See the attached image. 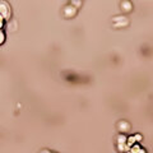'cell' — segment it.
Returning a JSON list of instances; mask_svg holds the SVG:
<instances>
[{
    "mask_svg": "<svg viewBox=\"0 0 153 153\" xmlns=\"http://www.w3.org/2000/svg\"><path fill=\"white\" fill-rule=\"evenodd\" d=\"M114 22V27L115 28H121V27H126L129 24V19L125 15H120V17H115L112 19Z\"/></svg>",
    "mask_w": 153,
    "mask_h": 153,
    "instance_id": "obj_1",
    "label": "cell"
},
{
    "mask_svg": "<svg viewBox=\"0 0 153 153\" xmlns=\"http://www.w3.org/2000/svg\"><path fill=\"white\" fill-rule=\"evenodd\" d=\"M0 13H1V18L3 19H8L12 14V10H10V6L6 4L5 1H1L0 3Z\"/></svg>",
    "mask_w": 153,
    "mask_h": 153,
    "instance_id": "obj_2",
    "label": "cell"
},
{
    "mask_svg": "<svg viewBox=\"0 0 153 153\" xmlns=\"http://www.w3.org/2000/svg\"><path fill=\"white\" fill-rule=\"evenodd\" d=\"M63 14L65 18H73L74 15L76 14V8L75 6H73V4L70 5H65L63 9Z\"/></svg>",
    "mask_w": 153,
    "mask_h": 153,
    "instance_id": "obj_3",
    "label": "cell"
},
{
    "mask_svg": "<svg viewBox=\"0 0 153 153\" xmlns=\"http://www.w3.org/2000/svg\"><path fill=\"white\" fill-rule=\"evenodd\" d=\"M117 130L120 132V134H125L130 130V124L126 120H121L117 123Z\"/></svg>",
    "mask_w": 153,
    "mask_h": 153,
    "instance_id": "obj_4",
    "label": "cell"
},
{
    "mask_svg": "<svg viewBox=\"0 0 153 153\" xmlns=\"http://www.w3.org/2000/svg\"><path fill=\"white\" fill-rule=\"evenodd\" d=\"M121 9H123V12L129 13L133 9L132 3H130V1H123V3H121Z\"/></svg>",
    "mask_w": 153,
    "mask_h": 153,
    "instance_id": "obj_5",
    "label": "cell"
},
{
    "mask_svg": "<svg viewBox=\"0 0 153 153\" xmlns=\"http://www.w3.org/2000/svg\"><path fill=\"white\" fill-rule=\"evenodd\" d=\"M117 151L120 153H128L130 151V147L126 144V143H124V144H117Z\"/></svg>",
    "mask_w": 153,
    "mask_h": 153,
    "instance_id": "obj_6",
    "label": "cell"
},
{
    "mask_svg": "<svg viewBox=\"0 0 153 153\" xmlns=\"http://www.w3.org/2000/svg\"><path fill=\"white\" fill-rule=\"evenodd\" d=\"M128 142V136H125L124 134H119L116 136V143L117 144H124V143Z\"/></svg>",
    "mask_w": 153,
    "mask_h": 153,
    "instance_id": "obj_7",
    "label": "cell"
},
{
    "mask_svg": "<svg viewBox=\"0 0 153 153\" xmlns=\"http://www.w3.org/2000/svg\"><path fill=\"white\" fill-rule=\"evenodd\" d=\"M135 142H136V139H135V136L134 135H130V136H128V142H126V144L132 148L133 145H135Z\"/></svg>",
    "mask_w": 153,
    "mask_h": 153,
    "instance_id": "obj_8",
    "label": "cell"
},
{
    "mask_svg": "<svg viewBox=\"0 0 153 153\" xmlns=\"http://www.w3.org/2000/svg\"><path fill=\"white\" fill-rule=\"evenodd\" d=\"M140 151V147L138 144H135V145H133L132 148H130V152H133V153H138Z\"/></svg>",
    "mask_w": 153,
    "mask_h": 153,
    "instance_id": "obj_9",
    "label": "cell"
},
{
    "mask_svg": "<svg viewBox=\"0 0 153 153\" xmlns=\"http://www.w3.org/2000/svg\"><path fill=\"white\" fill-rule=\"evenodd\" d=\"M134 136H135V139H136V142H140V140H142L143 138H142V135H140V134H135V135H134Z\"/></svg>",
    "mask_w": 153,
    "mask_h": 153,
    "instance_id": "obj_10",
    "label": "cell"
},
{
    "mask_svg": "<svg viewBox=\"0 0 153 153\" xmlns=\"http://www.w3.org/2000/svg\"><path fill=\"white\" fill-rule=\"evenodd\" d=\"M72 4H75V6L78 8V6L82 5V1H72Z\"/></svg>",
    "mask_w": 153,
    "mask_h": 153,
    "instance_id": "obj_11",
    "label": "cell"
},
{
    "mask_svg": "<svg viewBox=\"0 0 153 153\" xmlns=\"http://www.w3.org/2000/svg\"><path fill=\"white\" fill-rule=\"evenodd\" d=\"M0 36H1V43L4 42V40H5V34H4V32H1V34H0Z\"/></svg>",
    "mask_w": 153,
    "mask_h": 153,
    "instance_id": "obj_12",
    "label": "cell"
},
{
    "mask_svg": "<svg viewBox=\"0 0 153 153\" xmlns=\"http://www.w3.org/2000/svg\"><path fill=\"white\" fill-rule=\"evenodd\" d=\"M41 153H51L49 149H42V151H41Z\"/></svg>",
    "mask_w": 153,
    "mask_h": 153,
    "instance_id": "obj_13",
    "label": "cell"
},
{
    "mask_svg": "<svg viewBox=\"0 0 153 153\" xmlns=\"http://www.w3.org/2000/svg\"><path fill=\"white\" fill-rule=\"evenodd\" d=\"M138 153H147V152H145V151H144V149H143V148H140V151H139Z\"/></svg>",
    "mask_w": 153,
    "mask_h": 153,
    "instance_id": "obj_14",
    "label": "cell"
},
{
    "mask_svg": "<svg viewBox=\"0 0 153 153\" xmlns=\"http://www.w3.org/2000/svg\"><path fill=\"white\" fill-rule=\"evenodd\" d=\"M128 153H133V152H130V151H129V152H128Z\"/></svg>",
    "mask_w": 153,
    "mask_h": 153,
    "instance_id": "obj_15",
    "label": "cell"
}]
</instances>
